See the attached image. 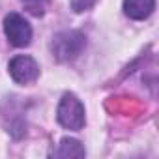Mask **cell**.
Listing matches in <instances>:
<instances>
[{"instance_id":"obj_1","label":"cell","mask_w":159,"mask_h":159,"mask_svg":"<svg viewBox=\"0 0 159 159\" xmlns=\"http://www.w3.org/2000/svg\"><path fill=\"white\" fill-rule=\"evenodd\" d=\"M84 45H86V38L79 30H64L52 38L51 51L58 62H69L81 54Z\"/></svg>"},{"instance_id":"obj_2","label":"cell","mask_w":159,"mask_h":159,"mask_svg":"<svg viewBox=\"0 0 159 159\" xmlns=\"http://www.w3.org/2000/svg\"><path fill=\"white\" fill-rule=\"evenodd\" d=\"M56 118H58V124L66 129H71V131H79L84 127V105L81 103L75 94H64L60 103H58V111H56Z\"/></svg>"},{"instance_id":"obj_3","label":"cell","mask_w":159,"mask_h":159,"mask_svg":"<svg viewBox=\"0 0 159 159\" xmlns=\"http://www.w3.org/2000/svg\"><path fill=\"white\" fill-rule=\"evenodd\" d=\"M4 34L13 47H26L32 41V26L19 13H8L6 15Z\"/></svg>"},{"instance_id":"obj_4","label":"cell","mask_w":159,"mask_h":159,"mask_svg":"<svg viewBox=\"0 0 159 159\" xmlns=\"http://www.w3.org/2000/svg\"><path fill=\"white\" fill-rule=\"evenodd\" d=\"M10 75L17 84H32L39 77V66L32 56L19 54L10 62Z\"/></svg>"},{"instance_id":"obj_5","label":"cell","mask_w":159,"mask_h":159,"mask_svg":"<svg viewBox=\"0 0 159 159\" xmlns=\"http://www.w3.org/2000/svg\"><path fill=\"white\" fill-rule=\"evenodd\" d=\"M153 8H155V0H124V13L135 21H142L150 17Z\"/></svg>"},{"instance_id":"obj_6","label":"cell","mask_w":159,"mask_h":159,"mask_svg":"<svg viewBox=\"0 0 159 159\" xmlns=\"http://www.w3.org/2000/svg\"><path fill=\"white\" fill-rule=\"evenodd\" d=\"M84 153L86 152H84L83 144L79 142L77 139H69V137L62 139L58 148L52 152L54 157H64V159H67V157H84Z\"/></svg>"},{"instance_id":"obj_7","label":"cell","mask_w":159,"mask_h":159,"mask_svg":"<svg viewBox=\"0 0 159 159\" xmlns=\"http://www.w3.org/2000/svg\"><path fill=\"white\" fill-rule=\"evenodd\" d=\"M23 4L30 15L41 17V15H45V11L49 8V0H23Z\"/></svg>"},{"instance_id":"obj_8","label":"cell","mask_w":159,"mask_h":159,"mask_svg":"<svg viewBox=\"0 0 159 159\" xmlns=\"http://www.w3.org/2000/svg\"><path fill=\"white\" fill-rule=\"evenodd\" d=\"M96 4V0H71V10L77 13H83L86 10H90Z\"/></svg>"}]
</instances>
